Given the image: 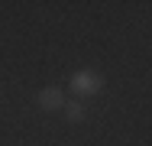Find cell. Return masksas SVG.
I'll return each mask as SVG.
<instances>
[{
	"instance_id": "cell-1",
	"label": "cell",
	"mask_w": 152,
	"mask_h": 146,
	"mask_svg": "<svg viewBox=\"0 0 152 146\" xmlns=\"http://www.w3.org/2000/svg\"><path fill=\"white\" fill-rule=\"evenodd\" d=\"M104 85V78L97 75V72H75L71 75V88L78 91V94H97Z\"/></svg>"
},
{
	"instance_id": "cell-3",
	"label": "cell",
	"mask_w": 152,
	"mask_h": 146,
	"mask_svg": "<svg viewBox=\"0 0 152 146\" xmlns=\"http://www.w3.org/2000/svg\"><path fill=\"white\" fill-rule=\"evenodd\" d=\"M65 117H68L71 123L84 120V104H81V101H68V104H65Z\"/></svg>"
},
{
	"instance_id": "cell-2",
	"label": "cell",
	"mask_w": 152,
	"mask_h": 146,
	"mask_svg": "<svg viewBox=\"0 0 152 146\" xmlns=\"http://www.w3.org/2000/svg\"><path fill=\"white\" fill-rule=\"evenodd\" d=\"M39 107H42V111H61V107H65L61 91L58 88H42V91H39Z\"/></svg>"
}]
</instances>
